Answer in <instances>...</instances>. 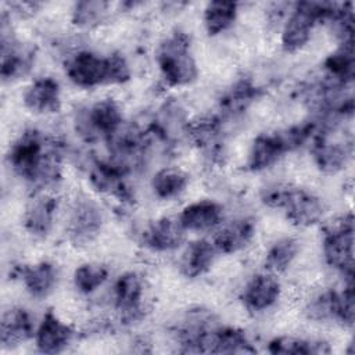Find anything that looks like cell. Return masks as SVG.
Segmentation results:
<instances>
[{"mask_svg": "<svg viewBox=\"0 0 355 355\" xmlns=\"http://www.w3.org/2000/svg\"><path fill=\"white\" fill-rule=\"evenodd\" d=\"M7 162L32 194L53 191L62 182L61 143L36 128L25 129L10 144Z\"/></svg>", "mask_w": 355, "mask_h": 355, "instance_id": "6da1fadb", "label": "cell"}, {"mask_svg": "<svg viewBox=\"0 0 355 355\" xmlns=\"http://www.w3.org/2000/svg\"><path fill=\"white\" fill-rule=\"evenodd\" d=\"M263 205L282 209L286 219L295 227H311L320 223L326 214V204L316 193L288 183H270L261 190Z\"/></svg>", "mask_w": 355, "mask_h": 355, "instance_id": "7a4b0ae2", "label": "cell"}, {"mask_svg": "<svg viewBox=\"0 0 355 355\" xmlns=\"http://www.w3.org/2000/svg\"><path fill=\"white\" fill-rule=\"evenodd\" d=\"M155 61L164 82L169 87L189 86L198 78V65L191 50L190 36L175 29L158 44Z\"/></svg>", "mask_w": 355, "mask_h": 355, "instance_id": "3957f363", "label": "cell"}, {"mask_svg": "<svg viewBox=\"0 0 355 355\" xmlns=\"http://www.w3.org/2000/svg\"><path fill=\"white\" fill-rule=\"evenodd\" d=\"M330 4V1L293 3L280 26L282 50L288 54L301 51L312 39L315 28L324 22Z\"/></svg>", "mask_w": 355, "mask_h": 355, "instance_id": "277c9868", "label": "cell"}, {"mask_svg": "<svg viewBox=\"0 0 355 355\" xmlns=\"http://www.w3.org/2000/svg\"><path fill=\"white\" fill-rule=\"evenodd\" d=\"M322 255L324 263L341 275L344 282H354V216L347 212L322 233Z\"/></svg>", "mask_w": 355, "mask_h": 355, "instance_id": "5b68a950", "label": "cell"}, {"mask_svg": "<svg viewBox=\"0 0 355 355\" xmlns=\"http://www.w3.org/2000/svg\"><path fill=\"white\" fill-rule=\"evenodd\" d=\"M76 132L87 141H108L123 126V112L118 101L111 97L100 98L80 107L75 114Z\"/></svg>", "mask_w": 355, "mask_h": 355, "instance_id": "8992f818", "label": "cell"}, {"mask_svg": "<svg viewBox=\"0 0 355 355\" xmlns=\"http://www.w3.org/2000/svg\"><path fill=\"white\" fill-rule=\"evenodd\" d=\"M146 291V279L137 270H126L114 280L110 302L122 323L133 324L144 319Z\"/></svg>", "mask_w": 355, "mask_h": 355, "instance_id": "52a82bcc", "label": "cell"}, {"mask_svg": "<svg viewBox=\"0 0 355 355\" xmlns=\"http://www.w3.org/2000/svg\"><path fill=\"white\" fill-rule=\"evenodd\" d=\"M218 322L211 311L196 308L187 311L172 327L178 351L183 354H209Z\"/></svg>", "mask_w": 355, "mask_h": 355, "instance_id": "ba28073f", "label": "cell"}, {"mask_svg": "<svg viewBox=\"0 0 355 355\" xmlns=\"http://www.w3.org/2000/svg\"><path fill=\"white\" fill-rule=\"evenodd\" d=\"M104 212L100 204L87 194H78L71 205L65 225L68 241L75 247H87L100 236Z\"/></svg>", "mask_w": 355, "mask_h": 355, "instance_id": "9c48e42d", "label": "cell"}, {"mask_svg": "<svg viewBox=\"0 0 355 355\" xmlns=\"http://www.w3.org/2000/svg\"><path fill=\"white\" fill-rule=\"evenodd\" d=\"M1 80L12 83L29 75L36 61L35 47L21 42L11 26V15L1 12Z\"/></svg>", "mask_w": 355, "mask_h": 355, "instance_id": "30bf717a", "label": "cell"}, {"mask_svg": "<svg viewBox=\"0 0 355 355\" xmlns=\"http://www.w3.org/2000/svg\"><path fill=\"white\" fill-rule=\"evenodd\" d=\"M187 136L209 165H223L226 157L225 122L218 115H208L190 121Z\"/></svg>", "mask_w": 355, "mask_h": 355, "instance_id": "8fae6325", "label": "cell"}, {"mask_svg": "<svg viewBox=\"0 0 355 355\" xmlns=\"http://www.w3.org/2000/svg\"><path fill=\"white\" fill-rule=\"evenodd\" d=\"M65 75L80 89H96L108 85V57L92 50H78L67 57Z\"/></svg>", "mask_w": 355, "mask_h": 355, "instance_id": "7c38bea8", "label": "cell"}, {"mask_svg": "<svg viewBox=\"0 0 355 355\" xmlns=\"http://www.w3.org/2000/svg\"><path fill=\"white\" fill-rule=\"evenodd\" d=\"M283 286L277 275L268 270L252 275L243 286L240 301L251 315H259L272 309L282 298Z\"/></svg>", "mask_w": 355, "mask_h": 355, "instance_id": "4fadbf2b", "label": "cell"}, {"mask_svg": "<svg viewBox=\"0 0 355 355\" xmlns=\"http://www.w3.org/2000/svg\"><path fill=\"white\" fill-rule=\"evenodd\" d=\"M58 209L60 198L54 191L32 194L22 214V226L26 234L36 240L47 239L54 229Z\"/></svg>", "mask_w": 355, "mask_h": 355, "instance_id": "5bb4252c", "label": "cell"}, {"mask_svg": "<svg viewBox=\"0 0 355 355\" xmlns=\"http://www.w3.org/2000/svg\"><path fill=\"white\" fill-rule=\"evenodd\" d=\"M288 153H291V150L282 130L259 133L251 141L244 164L245 171L251 173L268 171Z\"/></svg>", "mask_w": 355, "mask_h": 355, "instance_id": "9a60e30c", "label": "cell"}, {"mask_svg": "<svg viewBox=\"0 0 355 355\" xmlns=\"http://www.w3.org/2000/svg\"><path fill=\"white\" fill-rule=\"evenodd\" d=\"M186 233L178 216H159L144 227L140 241L148 251L165 254L179 250L186 241Z\"/></svg>", "mask_w": 355, "mask_h": 355, "instance_id": "2e32d148", "label": "cell"}, {"mask_svg": "<svg viewBox=\"0 0 355 355\" xmlns=\"http://www.w3.org/2000/svg\"><path fill=\"white\" fill-rule=\"evenodd\" d=\"M257 236V220L251 216H240L220 223L211 239L219 255H234L251 245Z\"/></svg>", "mask_w": 355, "mask_h": 355, "instance_id": "e0dca14e", "label": "cell"}, {"mask_svg": "<svg viewBox=\"0 0 355 355\" xmlns=\"http://www.w3.org/2000/svg\"><path fill=\"white\" fill-rule=\"evenodd\" d=\"M75 338V330L71 324L47 309L42 316L33 336V343L40 354H61Z\"/></svg>", "mask_w": 355, "mask_h": 355, "instance_id": "ac0fdd59", "label": "cell"}, {"mask_svg": "<svg viewBox=\"0 0 355 355\" xmlns=\"http://www.w3.org/2000/svg\"><path fill=\"white\" fill-rule=\"evenodd\" d=\"M17 276L28 295L36 301H42L55 291L60 282V268L53 261L43 259L18 266Z\"/></svg>", "mask_w": 355, "mask_h": 355, "instance_id": "d6986e66", "label": "cell"}, {"mask_svg": "<svg viewBox=\"0 0 355 355\" xmlns=\"http://www.w3.org/2000/svg\"><path fill=\"white\" fill-rule=\"evenodd\" d=\"M24 107L36 115H54L62 107L61 86L53 76L35 78L22 92Z\"/></svg>", "mask_w": 355, "mask_h": 355, "instance_id": "ffe728a7", "label": "cell"}, {"mask_svg": "<svg viewBox=\"0 0 355 355\" xmlns=\"http://www.w3.org/2000/svg\"><path fill=\"white\" fill-rule=\"evenodd\" d=\"M311 155L315 166L324 175H337L348 165L352 155V144L331 141L327 133H318L312 139Z\"/></svg>", "mask_w": 355, "mask_h": 355, "instance_id": "44dd1931", "label": "cell"}, {"mask_svg": "<svg viewBox=\"0 0 355 355\" xmlns=\"http://www.w3.org/2000/svg\"><path fill=\"white\" fill-rule=\"evenodd\" d=\"M35 331V318L28 308L14 305L3 312L0 322V343L3 349H14L33 340Z\"/></svg>", "mask_w": 355, "mask_h": 355, "instance_id": "7402d4cb", "label": "cell"}, {"mask_svg": "<svg viewBox=\"0 0 355 355\" xmlns=\"http://www.w3.org/2000/svg\"><path fill=\"white\" fill-rule=\"evenodd\" d=\"M176 216L186 232H211L223 222V205L215 200L202 198L184 205Z\"/></svg>", "mask_w": 355, "mask_h": 355, "instance_id": "603a6c76", "label": "cell"}, {"mask_svg": "<svg viewBox=\"0 0 355 355\" xmlns=\"http://www.w3.org/2000/svg\"><path fill=\"white\" fill-rule=\"evenodd\" d=\"M218 251L208 239H196L186 244L179 257V272L186 279H198L207 275L214 266Z\"/></svg>", "mask_w": 355, "mask_h": 355, "instance_id": "cb8c5ba5", "label": "cell"}, {"mask_svg": "<svg viewBox=\"0 0 355 355\" xmlns=\"http://www.w3.org/2000/svg\"><path fill=\"white\" fill-rule=\"evenodd\" d=\"M261 96L258 87L251 79L241 78L225 90L219 100L218 116L225 122L241 116L247 108Z\"/></svg>", "mask_w": 355, "mask_h": 355, "instance_id": "d4e9b609", "label": "cell"}, {"mask_svg": "<svg viewBox=\"0 0 355 355\" xmlns=\"http://www.w3.org/2000/svg\"><path fill=\"white\" fill-rule=\"evenodd\" d=\"M300 252L301 241L295 236L277 237L266 248L263 268L265 270L277 276L286 273L297 261Z\"/></svg>", "mask_w": 355, "mask_h": 355, "instance_id": "484cf974", "label": "cell"}, {"mask_svg": "<svg viewBox=\"0 0 355 355\" xmlns=\"http://www.w3.org/2000/svg\"><path fill=\"white\" fill-rule=\"evenodd\" d=\"M190 184V175L180 166H162L151 178L153 194L161 201L179 198Z\"/></svg>", "mask_w": 355, "mask_h": 355, "instance_id": "4316f807", "label": "cell"}, {"mask_svg": "<svg viewBox=\"0 0 355 355\" xmlns=\"http://www.w3.org/2000/svg\"><path fill=\"white\" fill-rule=\"evenodd\" d=\"M239 3L209 1L202 10V26L208 36H219L227 32L237 21Z\"/></svg>", "mask_w": 355, "mask_h": 355, "instance_id": "83f0119b", "label": "cell"}, {"mask_svg": "<svg viewBox=\"0 0 355 355\" xmlns=\"http://www.w3.org/2000/svg\"><path fill=\"white\" fill-rule=\"evenodd\" d=\"M324 76L351 86L355 72V57L354 43L337 44L336 50L331 51L323 61Z\"/></svg>", "mask_w": 355, "mask_h": 355, "instance_id": "f1b7e54d", "label": "cell"}, {"mask_svg": "<svg viewBox=\"0 0 355 355\" xmlns=\"http://www.w3.org/2000/svg\"><path fill=\"white\" fill-rule=\"evenodd\" d=\"M255 347L247 331L236 326H218L211 344L209 354H251Z\"/></svg>", "mask_w": 355, "mask_h": 355, "instance_id": "f546056e", "label": "cell"}, {"mask_svg": "<svg viewBox=\"0 0 355 355\" xmlns=\"http://www.w3.org/2000/svg\"><path fill=\"white\" fill-rule=\"evenodd\" d=\"M266 351L270 354L284 355H311V354H329L331 348L327 341L294 336L275 337L268 343Z\"/></svg>", "mask_w": 355, "mask_h": 355, "instance_id": "4dcf8cb0", "label": "cell"}, {"mask_svg": "<svg viewBox=\"0 0 355 355\" xmlns=\"http://www.w3.org/2000/svg\"><path fill=\"white\" fill-rule=\"evenodd\" d=\"M110 268L103 262H83L72 273L73 288L82 295H92L110 279Z\"/></svg>", "mask_w": 355, "mask_h": 355, "instance_id": "1f68e13d", "label": "cell"}, {"mask_svg": "<svg viewBox=\"0 0 355 355\" xmlns=\"http://www.w3.org/2000/svg\"><path fill=\"white\" fill-rule=\"evenodd\" d=\"M111 3L100 0L75 1L71 7V24L78 29L98 28L108 17Z\"/></svg>", "mask_w": 355, "mask_h": 355, "instance_id": "d6a6232c", "label": "cell"}, {"mask_svg": "<svg viewBox=\"0 0 355 355\" xmlns=\"http://www.w3.org/2000/svg\"><path fill=\"white\" fill-rule=\"evenodd\" d=\"M304 315L308 320L312 322L336 323L337 290L324 288L311 295L304 305Z\"/></svg>", "mask_w": 355, "mask_h": 355, "instance_id": "836d02e7", "label": "cell"}, {"mask_svg": "<svg viewBox=\"0 0 355 355\" xmlns=\"http://www.w3.org/2000/svg\"><path fill=\"white\" fill-rule=\"evenodd\" d=\"M355 309V293L354 282H344L341 290H337V315L336 323L343 327L354 326V311Z\"/></svg>", "mask_w": 355, "mask_h": 355, "instance_id": "e575fe53", "label": "cell"}, {"mask_svg": "<svg viewBox=\"0 0 355 355\" xmlns=\"http://www.w3.org/2000/svg\"><path fill=\"white\" fill-rule=\"evenodd\" d=\"M108 57V85H125L132 78V69L122 53H111Z\"/></svg>", "mask_w": 355, "mask_h": 355, "instance_id": "d590c367", "label": "cell"}]
</instances>
